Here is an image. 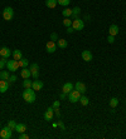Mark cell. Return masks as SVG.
Masks as SVG:
<instances>
[{
	"label": "cell",
	"mask_w": 126,
	"mask_h": 139,
	"mask_svg": "<svg viewBox=\"0 0 126 139\" xmlns=\"http://www.w3.org/2000/svg\"><path fill=\"white\" fill-rule=\"evenodd\" d=\"M34 89H32V88H25V90L23 91V99L27 102V103H34L35 102V93H34Z\"/></svg>",
	"instance_id": "1"
},
{
	"label": "cell",
	"mask_w": 126,
	"mask_h": 139,
	"mask_svg": "<svg viewBox=\"0 0 126 139\" xmlns=\"http://www.w3.org/2000/svg\"><path fill=\"white\" fill-rule=\"evenodd\" d=\"M0 137L3 139H10L13 137V129H10L9 127H4L1 130H0Z\"/></svg>",
	"instance_id": "2"
},
{
	"label": "cell",
	"mask_w": 126,
	"mask_h": 139,
	"mask_svg": "<svg viewBox=\"0 0 126 139\" xmlns=\"http://www.w3.org/2000/svg\"><path fill=\"white\" fill-rule=\"evenodd\" d=\"M79 98H81V93L78 90H72L71 93H68V99H70L71 103H77L79 102Z\"/></svg>",
	"instance_id": "3"
},
{
	"label": "cell",
	"mask_w": 126,
	"mask_h": 139,
	"mask_svg": "<svg viewBox=\"0 0 126 139\" xmlns=\"http://www.w3.org/2000/svg\"><path fill=\"white\" fill-rule=\"evenodd\" d=\"M3 18L5 20H12L14 18V10H13V8H10V6L5 8L4 11H3Z\"/></svg>",
	"instance_id": "4"
},
{
	"label": "cell",
	"mask_w": 126,
	"mask_h": 139,
	"mask_svg": "<svg viewBox=\"0 0 126 139\" xmlns=\"http://www.w3.org/2000/svg\"><path fill=\"white\" fill-rule=\"evenodd\" d=\"M7 68H8V70H10V71L14 73L15 70H18V68H19V62L15 60V59H13V60H8Z\"/></svg>",
	"instance_id": "5"
},
{
	"label": "cell",
	"mask_w": 126,
	"mask_h": 139,
	"mask_svg": "<svg viewBox=\"0 0 126 139\" xmlns=\"http://www.w3.org/2000/svg\"><path fill=\"white\" fill-rule=\"evenodd\" d=\"M72 27L75 30H83L84 28V23L82 19H79V18H76L75 20L72 21Z\"/></svg>",
	"instance_id": "6"
},
{
	"label": "cell",
	"mask_w": 126,
	"mask_h": 139,
	"mask_svg": "<svg viewBox=\"0 0 126 139\" xmlns=\"http://www.w3.org/2000/svg\"><path fill=\"white\" fill-rule=\"evenodd\" d=\"M29 70H30L33 78H34V79H38V77H39V65H38L37 63H33V64H30Z\"/></svg>",
	"instance_id": "7"
},
{
	"label": "cell",
	"mask_w": 126,
	"mask_h": 139,
	"mask_svg": "<svg viewBox=\"0 0 126 139\" xmlns=\"http://www.w3.org/2000/svg\"><path fill=\"white\" fill-rule=\"evenodd\" d=\"M57 49V45L56 43L53 42V40H49L47 44H45V50H47V53H49V54H52V53H54Z\"/></svg>",
	"instance_id": "8"
},
{
	"label": "cell",
	"mask_w": 126,
	"mask_h": 139,
	"mask_svg": "<svg viewBox=\"0 0 126 139\" xmlns=\"http://www.w3.org/2000/svg\"><path fill=\"white\" fill-rule=\"evenodd\" d=\"M12 55V50L7 47H3V48L0 49V56L1 58H4V59H8L9 56Z\"/></svg>",
	"instance_id": "9"
},
{
	"label": "cell",
	"mask_w": 126,
	"mask_h": 139,
	"mask_svg": "<svg viewBox=\"0 0 126 139\" xmlns=\"http://www.w3.org/2000/svg\"><path fill=\"white\" fill-rule=\"evenodd\" d=\"M53 111H54L53 107H49L48 109L45 110V113H44V120H47V122H50V120L53 119Z\"/></svg>",
	"instance_id": "10"
},
{
	"label": "cell",
	"mask_w": 126,
	"mask_h": 139,
	"mask_svg": "<svg viewBox=\"0 0 126 139\" xmlns=\"http://www.w3.org/2000/svg\"><path fill=\"white\" fill-rule=\"evenodd\" d=\"M81 56H82V59H83L84 62H87V63L91 62L92 58H93V56H92V53L90 51V50H83L82 54H81Z\"/></svg>",
	"instance_id": "11"
},
{
	"label": "cell",
	"mask_w": 126,
	"mask_h": 139,
	"mask_svg": "<svg viewBox=\"0 0 126 139\" xmlns=\"http://www.w3.org/2000/svg\"><path fill=\"white\" fill-rule=\"evenodd\" d=\"M62 90H63V93H66V94H68V93H71V91L73 90V84L70 83V82L64 83V84H63Z\"/></svg>",
	"instance_id": "12"
},
{
	"label": "cell",
	"mask_w": 126,
	"mask_h": 139,
	"mask_svg": "<svg viewBox=\"0 0 126 139\" xmlns=\"http://www.w3.org/2000/svg\"><path fill=\"white\" fill-rule=\"evenodd\" d=\"M43 85H44V84H43L42 80H34V82H33V84H32V87H33V89H34L35 91L42 90Z\"/></svg>",
	"instance_id": "13"
},
{
	"label": "cell",
	"mask_w": 126,
	"mask_h": 139,
	"mask_svg": "<svg viewBox=\"0 0 126 139\" xmlns=\"http://www.w3.org/2000/svg\"><path fill=\"white\" fill-rule=\"evenodd\" d=\"M9 84H10L9 82L0 79V93H5L8 90V88H9Z\"/></svg>",
	"instance_id": "14"
},
{
	"label": "cell",
	"mask_w": 126,
	"mask_h": 139,
	"mask_svg": "<svg viewBox=\"0 0 126 139\" xmlns=\"http://www.w3.org/2000/svg\"><path fill=\"white\" fill-rule=\"evenodd\" d=\"M108 33H110V35H112V36H116V35L119 34V27H117V25H115V24L110 25V28H108Z\"/></svg>",
	"instance_id": "15"
},
{
	"label": "cell",
	"mask_w": 126,
	"mask_h": 139,
	"mask_svg": "<svg viewBox=\"0 0 126 139\" xmlns=\"http://www.w3.org/2000/svg\"><path fill=\"white\" fill-rule=\"evenodd\" d=\"M75 89H76V90H78L81 94H82V93L84 94V91H86V85H84L82 82H77V83H76V85H75Z\"/></svg>",
	"instance_id": "16"
},
{
	"label": "cell",
	"mask_w": 126,
	"mask_h": 139,
	"mask_svg": "<svg viewBox=\"0 0 126 139\" xmlns=\"http://www.w3.org/2000/svg\"><path fill=\"white\" fill-rule=\"evenodd\" d=\"M20 75L23 79H29V78L32 77V73H30V70L28 68H23V70L20 71Z\"/></svg>",
	"instance_id": "17"
},
{
	"label": "cell",
	"mask_w": 126,
	"mask_h": 139,
	"mask_svg": "<svg viewBox=\"0 0 126 139\" xmlns=\"http://www.w3.org/2000/svg\"><path fill=\"white\" fill-rule=\"evenodd\" d=\"M15 130H16L18 133H24L25 130H27V125L23 124V123H18L16 127H15Z\"/></svg>",
	"instance_id": "18"
},
{
	"label": "cell",
	"mask_w": 126,
	"mask_h": 139,
	"mask_svg": "<svg viewBox=\"0 0 126 139\" xmlns=\"http://www.w3.org/2000/svg\"><path fill=\"white\" fill-rule=\"evenodd\" d=\"M21 58H23V54H21V51L19 50V49H15L14 51H13V59H15V60H20Z\"/></svg>",
	"instance_id": "19"
},
{
	"label": "cell",
	"mask_w": 126,
	"mask_h": 139,
	"mask_svg": "<svg viewBox=\"0 0 126 139\" xmlns=\"http://www.w3.org/2000/svg\"><path fill=\"white\" fill-rule=\"evenodd\" d=\"M9 71L8 70H0V79L1 80H9Z\"/></svg>",
	"instance_id": "20"
},
{
	"label": "cell",
	"mask_w": 126,
	"mask_h": 139,
	"mask_svg": "<svg viewBox=\"0 0 126 139\" xmlns=\"http://www.w3.org/2000/svg\"><path fill=\"white\" fill-rule=\"evenodd\" d=\"M45 5L50 9H54L58 5V3H57V0H45Z\"/></svg>",
	"instance_id": "21"
},
{
	"label": "cell",
	"mask_w": 126,
	"mask_h": 139,
	"mask_svg": "<svg viewBox=\"0 0 126 139\" xmlns=\"http://www.w3.org/2000/svg\"><path fill=\"white\" fill-rule=\"evenodd\" d=\"M79 103L83 105V107H86V105H88V103H90V99L87 97H84V95H81V98H79Z\"/></svg>",
	"instance_id": "22"
},
{
	"label": "cell",
	"mask_w": 126,
	"mask_h": 139,
	"mask_svg": "<svg viewBox=\"0 0 126 139\" xmlns=\"http://www.w3.org/2000/svg\"><path fill=\"white\" fill-rule=\"evenodd\" d=\"M117 105H119V99H117V98H111V99H110V107L113 109V108H116Z\"/></svg>",
	"instance_id": "23"
},
{
	"label": "cell",
	"mask_w": 126,
	"mask_h": 139,
	"mask_svg": "<svg viewBox=\"0 0 126 139\" xmlns=\"http://www.w3.org/2000/svg\"><path fill=\"white\" fill-rule=\"evenodd\" d=\"M67 45H68L67 40H64V39H58V47H59L61 49L67 48Z\"/></svg>",
	"instance_id": "24"
},
{
	"label": "cell",
	"mask_w": 126,
	"mask_h": 139,
	"mask_svg": "<svg viewBox=\"0 0 126 139\" xmlns=\"http://www.w3.org/2000/svg\"><path fill=\"white\" fill-rule=\"evenodd\" d=\"M81 14V9L78 6H76V8H73L72 9V15H73V18L76 19V18H78V15Z\"/></svg>",
	"instance_id": "25"
},
{
	"label": "cell",
	"mask_w": 126,
	"mask_h": 139,
	"mask_svg": "<svg viewBox=\"0 0 126 139\" xmlns=\"http://www.w3.org/2000/svg\"><path fill=\"white\" fill-rule=\"evenodd\" d=\"M29 65V62L25 59V58H21L20 60H19V67H21V68H27Z\"/></svg>",
	"instance_id": "26"
},
{
	"label": "cell",
	"mask_w": 126,
	"mask_h": 139,
	"mask_svg": "<svg viewBox=\"0 0 126 139\" xmlns=\"http://www.w3.org/2000/svg\"><path fill=\"white\" fill-rule=\"evenodd\" d=\"M62 14L64 18H70L71 15H72V9H64V10H62Z\"/></svg>",
	"instance_id": "27"
},
{
	"label": "cell",
	"mask_w": 126,
	"mask_h": 139,
	"mask_svg": "<svg viewBox=\"0 0 126 139\" xmlns=\"http://www.w3.org/2000/svg\"><path fill=\"white\" fill-rule=\"evenodd\" d=\"M32 84H33L32 80H29V79H24V82H23V87H24V88H32Z\"/></svg>",
	"instance_id": "28"
},
{
	"label": "cell",
	"mask_w": 126,
	"mask_h": 139,
	"mask_svg": "<svg viewBox=\"0 0 126 139\" xmlns=\"http://www.w3.org/2000/svg\"><path fill=\"white\" fill-rule=\"evenodd\" d=\"M57 3H58L59 5H62V6H67L71 3V0H57Z\"/></svg>",
	"instance_id": "29"
},
{
	"label": "cell",
	"mask_w": 126,
	"mask_h": 139,
	"mask_svg": "<svg viewBox=\"0 0 126 139\" xmlns=\"http://www.w3.org/2000/svg\"><path fill=\"white\" fill-rule=\"evenodd\" d=\"M63 25L67 27V28H68V27H72V20H71L70 18H66V19L63 20Z\"/></svg>",
	"instance_id": "30"
},
{
	"label": "cell",
	"mask_w": 126,
	"mask_h": 139,
	"mask_svg": "<svg viewBox=\"0 0 126 139\" xmlns=\"http://www.w3.org/2000/svg\"><path fill=\"white\" fill-rule=\"evenodd\" d=\"M8 127H9L10 129H13V130H15V127H16V123H15L14 120H9V122H8Z\"/></svg>",
	"instance_id": "31"
},
{
	"label": "cell",
	"mask_w": 126,
	"mask_h": 139,
	"mask_svg": "<svg viewBox=\"0 0 126 139\" xmlns=\"http://www.w3.org/2000/svg\"><path fill=\"white\" fill-rule=\"evenodd\" d=\"M4 67H7V62H5L4 58H1V59H0V70L4 69Z\"/></svg>",
	"instance_id": "32"
},
{
	"label": "cell",
	"mask_w": 126,
	"mask_h": 139,
	"mask_svg": "<svg viewBox=\"0 0 126 139\" xmlns=\"http://www.w3.org/2000/svg\"><path fill=\"white\" fill-rule=\"evenodd\" d=\"M50 40H53V42L58 40V35H57V33H52V34H50Z\"/></svg>",
	"instance_id": "33"
},
{
	"label": "cell",
	"mask_w": 126,
	"mask_h": 139,
	"mask_svg": "<svg viewBox=\"0 0 126 139\" xmlns=\"http://www.w3.org/2000/svg\"><path fill=\"white\" fill-rule=\"evenodd\" d=\"M28 138H29V135L28 134H25V132L19 134V139H28Z\"/></svg>",
	"instance_id": "34"
},
{
	"label": "cell",
	"mask_w": 126,
	"mask_h": 139,
	"mask_svg": "<svg viewBox=\"0 0 126 139\" xmlns=\"http://www.w3.org/2000/svg\"><path fill=\"white\" fill-rule=\"evenodd\" d=\"M15 80H16V75L13 74V75H10V77H9V83H14Z\"/></svg>",
	"instance_id": "35"
},
{
	"label": "cell",
	"mask_w": 126,
	"mask_h": 139,
	"mask_svg": "<svg viewBox=\"0 0 126 139\" xmlns=\"http://www.w3.org/2000/svg\"><path fill=\"white\" fill-rule=\"evenodd\" d=\"M107 42L110 43V44H112V43L115 42V36H112V35H110V36L107 38Z\"/></svg>",
	"instance_id": "36"
},
{
	"label": "cell",
	"mask_w": 126,
	"mask_h": 139,
	"mask_svg": "<svg viewBox=\"0 0 126 139\" xmlns=\"http://www.w3.org/2000/svg\"><path fill=\"white\" fill-rule=\"evenodd\" d=\"M59 105H61V103H59L58 100H56V102L53 103V109H57V108H59Z\"/></svg>",
	"instance_id": "37"
},
{
	"label": "cell",
	"mask_w": 126,
	"mask_h": 139,
	"mask_svg": "<svg viewBox=\"0 0 126 139\" xmlns=\"http://www.w3.org/2000/svg\"><path fill=\"white\" fill-rule=\"evenodd\" d=\"M58 127H59V128H61L62 130H64V124H63V123H62V122H61V120L58 122Z\"/></svg>",
	"instance_id": "38"
},
{
	"label": "cell",
	"mask_w": 126,
	"mask_h": 139,
	"mask_svg": "<svg viewBox=\"0 0 126 139\" xmlns=\"http://www.w3.org/2000/svg\"><path fill=\"white\" fill-rule=\"evenodd\" d=\"M54 111H56V115L59 118L61 117V111H59V108H57V109H54Z\"/></svg>",
	"instance_id": "39"
},
{
	"label": "cell",
	"mask_w": 126,
	"mask_h": 139,
	"mask_svg": "<svg viewBox=\"0 0 126 139\" xmlns=\"http://www.w3.org/2000/svg\"><path fill=\"white\" fill-rule=\"evenodd\" d=\"M73 30H75V29H73V27H68V28H67V33H72Z\"/></svg>",
	"instance_id": "40"
},
{
	"label": "cell",
	"mask_w": 126,
	"mask_h": 139,
	"mask_svg": "<svg viewBox=\"0 0 126 139\" xmlns=\"http://www.w3.org/2000/svg\"><path fill=\"white\" fill-rule=\"evenodd\" d=\"M59 98H61V99H64V98H66V93H61V95H59Z\"/></svg>",
	"instance_id": "41"
},
{
	"label": "cell",
	"mask_w": 126,
	"mask_h": 139,
	"mask_svg": "<svg viewBox=\"0 0 126 139\" xmlns=\"http://www.w3.org/2000/svg\"><path fill=\"white\" fill-rule=\"evenodd\" d=\"M0 59H1V56H0Z\"/></svg>",
	"instance_id": "42"
}]
</instances>
